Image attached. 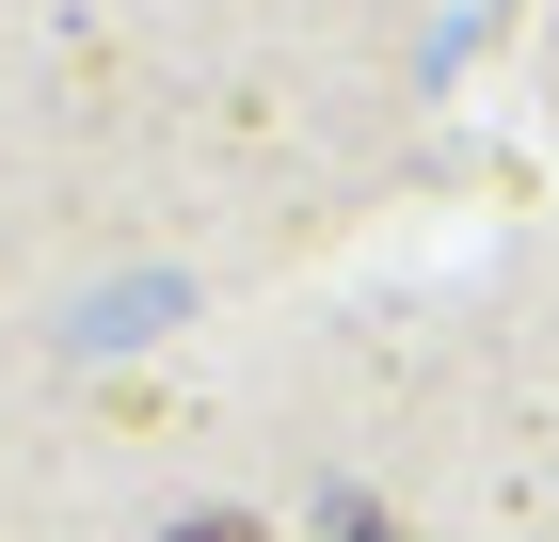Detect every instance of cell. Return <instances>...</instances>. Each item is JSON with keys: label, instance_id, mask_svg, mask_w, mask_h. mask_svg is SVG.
<instances>
[{"label": "cell", "instance_id": "6da1fadb", "mask_svg": "<svg viewBox=\"0 0 559 542\" xmlns=\"http://www.w3.org/2000/svg\"><path fill=\"white\" fill-rule=\"evenodd\" d=\"M336 542H400V527H384V510H336Z\"/></svg>", "mask_w": 559, "mask_h": 542}, {"label": "cell", "instance_id": "7a4b0ae2", "mask_svg": "<svg viewBox=\"0 0 559 542\" xmlns=\"http://www.w3.org/2000/svg\"><path fill=\"white\" fill-rule=\"evenodd\" d=\"M176 542H257V527H240V510H209V527H176Z\"/></svg>", "mask_w": 559, "mask_h": 542}]
</instances>
